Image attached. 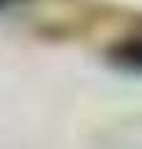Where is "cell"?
Listing matches in <instances>:
<instances>
[{
	"label": "cell",
	"mask_w": 142,
	"mask_h": 149,
	"mask_svg": "<svg viewBox=\"0 0 142 149\" xmlns=\"http://www.w3.org/2000/svg\"><path fill=\"white\" fill-rule=\"evenodd\" d=\"M0 3H3V0H0Z\"/></svg>",
	"instance_id": "1"
}]
</instances>
